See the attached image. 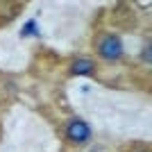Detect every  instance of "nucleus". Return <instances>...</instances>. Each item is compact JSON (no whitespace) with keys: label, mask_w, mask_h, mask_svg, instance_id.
Returning a JSON list of instances; mask_svg holds the SVG:
<instances>
[{"label":"nucleus","mask_w":152,"mask_h":152,"mask_svg":"<svg viewBox=\"0 0 152 152\" xmlns=\"http://www.w3.org/2000/svg\"><path fill=\"white\" fill-rule=\"evenodd\" d=\"M95 70V64L91 59H75V61L70 64V75H93Z\"/></svg>","instance_id":"obj_3"},{"label":"nucleus","mask_w":152,"mask_h":152,"mask_svg":"<svg viewBox=\"0 0 152 152\" xmlns=\"http://www.w3.org/2000/svg\"><path fill=\"white\" fill-rule=\"evenodd\" d=\"M95 48H98V55L107 61H118L123 57V43L116 34H102Z\"/></svg>","instance_id":"obj_1"},{"label":"nucleus","mask_w":152,"mask_h":152,"mask_svg":"<svg viewBox=\"0 0 152 152\" xmlns=\"http://www.w3.org/2000/svg\"><path fill=\"white\" fill-rule=\"evenodd\" d=\"M141 59H143V64H150V45H145V48H143V52H141Z\"/></svg>","instance_id":"obj_5"},{"label":"nucleus","mask_w":152,"mask_h":152,"mask_svg":"<svg viewBox=\"0 0 152 152\" xmlns=\"http://www.w3.org/2000/svg\"><path fill=\"white\" fill-rule=\"evenodd\" d=\"M143 152H148V150H143Z\"/></svg>","instance_id":"obj_6"},{"label":"nucleus","mask_w":152,"mask_h":152,"mask_svg":"<svg viewBox=\"0 0 152 152\" xmlns=\"http://www.w3.org/2000/svg\"><path fill=\"white\" fill-rule=\"evenodd\" d=\"M66 139L70 141V143H86V141L91 139V127L86 125L84 121H80V118H73V121L66 125Z\"/></svg>","instance_id":"obj_2"},{"label":"nucleus","mask_w":152,"mask_h":152,"mask_svg":"<svg viewBox=\"0 0 152 152\" xmlns=\"http://www.w3.org/2000/svg\"><path fill=\"white\" fill-rule=\"evenodd\" d=\"M30 34H34V37L39 34V30H37V20H27L25 27L20 30V37H30Z\"/></svg>","instance_id":"obj_4"}]
</instances>
